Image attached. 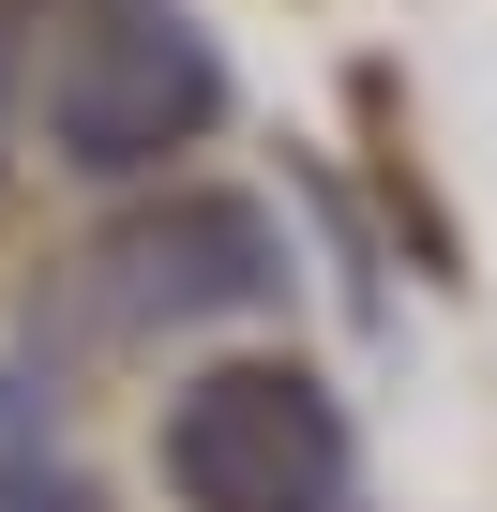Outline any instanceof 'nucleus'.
I'll return each instance as SVG.
<instances>
[{
    "mask_svg": "<svg viewBox=\"0 0 497 512\" xmlns=\"http://www.w3.org/2000/svg\"><path fill=\"white\" fill-rule=\"evenodd\" d=\"M226 121V46L181 16V0H76L61 61H46V136L91 181H136L166 151H196Z\"/></svg>",
    "mask_w": 497,
    "mask_h": 512,
    "instance_id": "nucleus-1",
    "label": "nucleus"
},
{
    "mask_svg": "<svg viewBox=\"0 0 497 512\" xmlns=\"http://www.w3.org/2000/svg\"><path fill=\"white\" fill-rule=\"evenodd\" d=\"M166 482H181V512H362L347 407L302 362H211V377H181Z\"/></svg>",
    "mask_w": 497,
    "mask_h": 512,
    "instance_id": "nucleus-2",
    "label": "nucleus"
},
{
    "mask_svg": "<svg viewBox=\"0 0 497 512\" xmlns=\"http://www.w3.org/2000/svg\"><path fill=\"white\" fill-rule=\"evenodd\" d=\"M272 302H287V241L257 196H151L91 241V317L121 347L226 332V317H272Z\"/></svg>",
    "mask_w": 497,
    "mask_h": 512,
    "instance_id": "nucleus-3",
    "label": "nucleus"
},
{
    "mask_svg": "<svg viewBox=\"0 0 497 512\" xmlns=\"http://www.w3.org/2000/svg\"><path fill=\"white\" fill-rule=\"evenodd\" d=\"M0 512H106V482H76V467H0Z\"/></svg>",
    "mask_w": 497,
    "mask_h": 512,
    "instance_id": "nucleus-4",
    "label": "nucleus"
}]
</instances>
